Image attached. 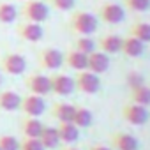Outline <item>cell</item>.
<instances>
[{"label": "cell", "instance_id": "cell-6", "mask_svg": "<svg viewBox=\"0 0 150 150\" xmlns=\"http://www.w3.org/2000/svg\"><path fill=\"white\" fill-rule=\"evenodd\" d=\"M0 69L11 76H20L27 69V60L20 53H6L0 58Z\"/></svg>", "mask_w": 150, "mask_h": 150}, {"label": "cell", "instance_id": "cell-9", "mask_svg": "<svg viewBox=\"0 0 150 150\" xmlns=\"http://www.w3.org/2000/svg\"><path fill=\"white\" fill-rule=\"evenodd\" d=\"M122 117H124L125 122H129L132 125H143V124L148 122V110L145 106L129 103L122 108Z\"/></svg>", "mask_w": 150, "mask_h": 150}, {"label": "cell", "instance_id": "cell-4", "mask_svg": "<svg viewBox=\"0 0 150 150\" xmlns=\"http://www.w3.org/2000/svg\"><path fill=\"white\" fill-rule=\"evenodd\" d=\"M37 64L41 69L57 71L64 65V53L57 48H44L37 55Z\"/></svg>", "mask_w": 150, "mask_h": 150}, {"label": "cell", "instance_id": "cell-26", "mask_svg": "<svg viewBox=\"0 0 150 150\" xmlns=\"http://www.w3.org/2000/svg\"><path fill=\"white\" fill-rule=\"evenodd\" d=\"M18 18V9L11 2H0V23H13Z\"/></svg>", "mask_w": 150, "mask_h": 150}, {"label": "cell", "instance_id": "cell-21", "mask_svg": "<svg viewBox=\"0 0 150 150\" xmlns=\"http://www.w3.org/2000/svg\"><path fill=\"white\" fill-rule=\"evenodd\" d=\"M39 141L42 143L44 150H55V148H58V145H60V138H58L57 127H48V125H44L42 131H41Z\"/></svg>", "mask_w": 150, "mask_h": 150}, {"label": "cell", "instance_id": "cell-3", "mask_svg": "<svg viewBox=\"0 0 150 150\" xmlns=\"http://www.w3.org/2000/svg\"><path fill=\"white\" fill-rule=\"evenodd\" d=\"M74 87L76 90H80L81 94H97L101 90V80L97 74L90 72L88 69L83 71H76V76H74Z\"/></svg>", "mask_w": 150, "mask_h": 150}, {"label": "cell", "instance_id": "cell-8", "mask_svg": "<svg viewBox=\"0 0 150 150\" xmlns=\"http://www.w3.org/2000/svg\"><path fill=\"white\" fill-rule=\"evenodd\" d=\"M20 110L23 111L25 117H35V118H39L44 113V110H46V103H44V99L41 96L28 94V96L21 97Z\"/></svg>", "mask_w": 150, "mask_h": 150}, {"label": "cell", "instance_id": "cell-27", "mask_svg": "<svg viewBox=\"0 0 150 150\" xmlns=\"http://www.w3.org/2000/svg\"><path fill=\"white\" fill-rule=\"evenodd\" d=\"M124 7L134 13H145L150 9V0H124Z\"/></svg>", "mask_w": 150, "mask_h": 150}, {"label": "cell", "instance_id": "cell-29", "mask_svg": "<svg viewBox=\"0 0 150 150\" xmlns=\"http://www.w3.org/2000/svg\"><path fill=\"white\" fill-rule=\"evenodd\" d=\"M0 150H20V141L14 136L2 134L0 136Z\"/></svg>", "mask_w": 150, "mask_h": 150}, {"label": "cell", "instance_id": "cell-31", "mask_svg": "<svg viewBox=\"0 0 150 150\" xmlns=\"http://www.w3.org/2000/svg\"><path fill=\"white\" fill-rule=\"evenodd\" d=\"M48 4L57 11H71L76 4V0H48Z\"/></svg>", "mask_w": 150, "mask_h": 150}, {"label": "cell", "instance_id": "cell-15", "mask_svg": "<svg viewBox=\"0 0 150 150\" xmlns=\"http://www.w3.org/2000/svg\"><path fill=\"white\" fill-rule=\"evenodd\" d=\"M145 51V42H141L139 39L132 37V35H127L125 39H122V50L120 53H124L125 57H131V58H138L141 57Z\"/></svg>", "mask_w": 150, "mask_h": 150}, {"label": "cell", "instance_id": "cell-7", "mask_svg": "<svg viewBox=\"0 0 150 150\" xmlns=\"http://www.w3.org/2000/svg\"><path fill=\"white\" fill-rule=\"evenodd\" d=\"M125 18V9L117 2H106L99 9V20L108 25H118Z\"/></svg>", "mask_w": 150, "mask_h": 150}, {"label": "cell", "instance_id": "cell-10", "mask_svg": "<svg viewBox=\"0 0 150 150\" xmlns=\"http://www.w3.org/2000/svg\"><path fill=\"white\" fill-rule=\"evenodd\" d=\"M50 81H51V92L57 94V96H69L76 90V87H74V78L67 76L64 72L51 74Z\"/></svg>", "mask_w": 150, "mask_h": 150}, {"label": "cell", "instance_id": "cell-5", "mask_svg": "<svg viewBox=\"0 0 150 150\" xmlns=\"http://www.w3.org/2000/svg\"><path fill=\"white\" fill-rule=\"evenodd\" d=\"M25 87L28 88L30 94H35V96H48L51 92V81H50V76L42 72H32L25 78Z\"/></svg>", "mask_w": 150, "mask_h": 150}, {"label": "cell", "instance_id": "cell-30", "mask_svg": "<svg viewBox=\"0 0 150 150\" xmlns=\"http://www.w3.org/2000/svg\"><path fill=\"white\" fill-rule=\"evenodd\" d=\"M20 150H44L39 138H23L20 141Z\"/></svg>", "mask_w": 150, "mask_h": 150}, {"label": "cell", "instance_id": "cell-28", "mask_svg": "<svg viewBox=\"0 0 150 150\" xmlns=\"http://www.w3.org/2000/svg\"><path fill=\"white\" fill-rule=\"evenodd\" d=\"M125 85H127L131 90H134V88H138V87L145 85V78H143V74H139V72H136V71L127 72V76H125Z\"/></svg>", "mask_w": 150, "mask_h": 150}, {"label": "cell", "instance_id": "cell-33", "mask_svg": "<svg viewBox=\"0 0 150 150\" xmlns=\"http://www.w3.org/2000/svg\"><path fill=\"white\" fill-rule=\"evenodd\" d=\"M64 150H78V148H72V146H67V148H64Z\"/></svg>", "mask_w": 150, "mask_h": 150}, {"label": "cell", "instance_id": "cell-17", "mask_svg": "<svg viewBox=\"0 0 150 150\" xmlns=\"http://www.w3.org/2000/svg\"><path fill=\"white\" fill-rule=\"evenodd\" d=\"M97 46H99V50L104 51L106 55L120 53V50H122V37H120V35H115V34L103 35V37L97 41Z\"/></svg>", "mask_w": 150, "mask_h": 150}, {"label": "cell", "instance_id": "cell-12", "mask_svg": "<svg viewBox=\"0 0 150 150\" xmlns=\"http://www.w3.org/2000/svg\"><path fill=\"white\" fill-rule=\"evenodd\" d=\"M110 67V55H106L104 51L101 50H96L92 51L90 55H87V69L97 76L104 74Z\"/></svg>", "mask_w": 150, "mask_h": 150}, {"label": "cell", "instance_id": "cell-14", "mask_svg": "<svg viewBox=\"0 0 150 150\" xmlns=\"http://www.w3.org/2000/svg\"><path fill=\"white\" fill-rule=\"evenodd\" d=\"M57 132H58L60 143H65V145H71L74 141H78V138H80V129L72 122H58Z\"/></svg>", "mask_w": 150, "mask_h": 150}, {"label": "cell", "instance_id": "cell-20", "mask_svg": "<svg viewBox=\"0 0 150 150\" xmlns=\"http://www.w3.org/2000/svg\"><path fill=\"white\" fill-rule=\"evenodd\" d=\"M21 96L16 94L14 90H2L0 92V110L4 111H16L20 110Z\"/></svg>", "mask_w": 150, "mask_h": 150}, {"label": "cell", "instance_id": "cell-25", "mask_svg": "<svg viewBox=\"0 0 150 150\" xmlns=\"http://www.w3.org/2000/svg\"><path fill=\"white\" fill-rule=\"evenodd\" d=\"M74 50H78L85 55H90L92 51L97 50V42L90 37V35H78L74 39Z\"/></svg>", "mask_w": 150, "mask_h": 150}, {"label": "cell", "instance_id": "cell-16", "mask_svg": "<svg viewBox=\"0 0 150 150\" xmlns=\"http://www.w3.org/2000/svg\"><path fill=\"white\" fill-rule=\"evenodd\" d=\"M42 127H44V124L35 117H25L20 124V131H21L23 138H39Z\"/></svg>", "mask_w": 150, "mask_h": 150}, {"label": "cell", "instance_id": "cell-19", "mask_svg": "<svg viewBox=\"0 0 150 150\" xmlns=\"http://www.w3.org/2000/svg\"><path fill=\"white\" fill-rule=\"evenodd\" d=\"M64 64L74 71H83L87 69V55L72 48L64 55Z\"/></svg>", "mask_w": 150, "mask_h": 150}, {"label": "cell", "instance_id": "cell-23", "mask_svg": "<svg viewBox=\"0 0 150 150\" xmlns=\"http://www.w3.org/2000/svg\"><path fill=\"white\" fill-rule=\"evenodd\" d=\"M131 103L148 108V106H150V87L145 83V85H141V87L131 90Z\"/></svg>", "mask_w": 150, "mask_h": 150}, {"label": "cell", "instance_id": "cell-32", "mask_svg": "<svg viewBox=\"0 0 150 150\" xmlns=\"http://www.w3.org/2000/svg\"><path fill=\"white\" fill-rule=\"evenodd\" d=\"M88 150H111L110 146H106V145H92Z\"/></svg>", "mask_w": 150, "mask_h": 150}, {"label": "cell", "instance_id": "cell-24", "mask_svg": "<svg viewBox=\"0 0 150 150\" xmlns=\"http://www.w3.org/2000/svg\"><path fill=\"white\" fill-rule=\"evenodd\" d=\"M129 35L139 39L141 42H150V23H146V21H138V23L131 25Z\"/></svg>", "mask_w": 150, "mask_h": 150}, {"label": "cell", "instance_id": "cell-1", "mask_svg": "<svg viewBox=\"0 0 150 150\" xmlns=\"http://www.w3.org/2000/svg\"><path fill=\"white\" fill-rule=\"evenodd\" d=\"M99 27L97 16L87 11H74L69 18V28L76 35H92Z\"/></svg>", "mask_w": 150, "mask_h": 150}, {"label": "cell", "instance_id": "cell-2", "mask_svg": "<svg viewBox=\"0 0 150 150\" xmlns=\"http://www.w3.org/2000/svg\"><path fill=\"white\" fill-rule=\"evenodd\" d=\"M20 16L25 21L42 23L50 18V6L46 2H41V0H23Z\"/></svg>", "mask_w": 150, "mask_h": 150}, {"label": "cell", "instance_id": "cell-34", "mask_svg": "<svg viewBox=\"0 0 150 150\" xmlns=\"http://www.w3.org/2000/svg\"><path fill=\"white\" fill-rule=\"evenodd\" d=\"M0 85H2V76H0Z\"/></svg>", "mask_w": 150, "mask_h": 150}, {"label": "cell", "instance_id": "cell-22", "mask_svg": "<svg viewBox=\"0 0 150 150\" xmlns=\"http://www.w3.org/2000/svg\"><path fill=\"white\" fill-rule=\"evenodd\" d=\"M92 111L85 106H76L74 110V115H72V124L76 125L78 129H85V127H90L92 125Z\"/></svg>", "mask_w": 150, "mask_h": 150}, {"label": "cell", "instance_id": "cell-13", "mask_svg": "<svg viewBox=\"0 0 150 150\" xmlns=\"http://www.w3.org/2000/svg\"><path fill=\"white\" fill-rule=\"evenodd\" d=\"M111 146L115 150H138L139 148V141L131 132L118 131V132H115L111 136Z\"/></svg>", "mask_w": 150, "mask_h": 150}, {"label": "cell", "instance_id": "cell-18", "mask_svg": "<svg viewBox=\"0 0 150 150\" xmlns=\"http://www.w3.org/2000/svg\"><path fill=\"white\" fill-rule=\"evenodd\" d=\"M74 110L76 106L74 104H69V103H55L51 106V117L57 118L58 122H72V115H74Z\"/></svg>", "mask_w": 150, "mask_h": 150}, {"label": "cell", "instance_id": "cell-11", "mask_svg": "<svg viewBox=\"0 0 150 150\" xmlns=\"http://www.w3.org/2000/svg\"><path fill=\"white\" fill-rule=\"evenodd\" d=\"M16 35L21 39V41H27V42H39L44 35V30L41 27V23H32V21H25V23H20L18 28H16Z\"/></svg>", "mask_w": 150, "mask_h": 150}]
</instances>
